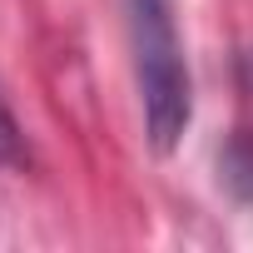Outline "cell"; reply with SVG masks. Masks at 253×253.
I'll return each instance as SVG.
<instances>
[{
	"mask_svg": "<svg viewBox=\"0 0 253 253\" xmlns=\"http://www.w3.org/2000/svg\"><path fill=\"white\" fill-rule=\"evenodd\" d=\"M124 30H129L144 139L154 154H174L194 124V75L179 35V5L174 0H124Z\"/></svg>",
	"mask_w": 253,
	"mask_h": 253,
	"instance_id": "obj_1",
	"label": "cell"
},
{
	"mask_svg": "<svg viewBox=\"0 0 253 253\" xmlns=\"http://www.w3.org/2000/svg\"><path fill=\"white\" fill-rule=\"evenodd\" d=\"M223 184H228L238 199L253 204V144H248V139H233V144H228V154H223Z\"/></svg>",
	"mask_w": 253,
	"mask_h": 253,
	"instance_id": "obj_2",
	"label": "cell"
}]
</instances>
